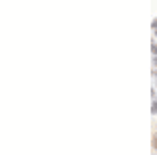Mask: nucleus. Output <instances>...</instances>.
<instances>
[{
  "label": "nucleus",
  "mask_w": 157,
  "mask_h": 155,
  "mask_svg": "<svg viewBox=\"0 0 157 155\" xmlns=\"http://www.w3.org/2000/svg\"><path fill=\"white\" fill-rule=\"evenodd\" d=\"M151 52H153V57H157V42L153 40V44H151Z\"/></svg>",
  "instance_id": "f257e3e1"
},
{
  "label": "nucleus",
  "mask_w": 157,
  "mask_h": 155,
  "mask_svg": "<svg viewBox=\"0 0 157 155\" xmlns=\"http://www.w3.org/2000/svg\"><path fill=\"white\" fill-rule=\"evenodd\" d=\"M151 143H153V151H157V132H153V141Z\"/></svg>",
  "instance_id": "f03ea898"
},
{
  "label": "nucleus",
  "mask_w": 157,
  "mask_h": 155,
  "mask_svg": "<svg viewBox=\"0 0 157 155\" xmlns=\"http://www.w3.org/2000/svg\"><path fill=\"white\" fill-rule=\"evenodd\" d=\"M151 113L157 115V101H153V105H151Z\"/></svg>",
  "instance_id": "7ed1b4c3"
},
{
  "label": "nucleus",
  "mask_w": 157,
  "mask_h": 155,
  "mask_svg": "<svg viewBox=\"0 0 157 155\" xmlns=\"http://www.w3.org/2000/svg\"><path fill=\"white\" fill-rule=\"evenodd\" d=\"M151 27H153V29H157V17L153 19V23H151Z\"/></svg>",
  "instance_id": "20e7f679"
},
{
  "label": "nucleus",
  "mask_w": 157,
  "mask_h": 155,
  "mask_svg": "<svg viewBox=\"0 0 157 155\" xmlns=\"http://www.w3.org/2000/svg\"><path fill=\"white\" fill-rule=\"evenodd\" d=\"M153 67H157V57H153Z\"/></svg>",
  "instance_id": "39448f33"
},
{
  "label": "nucleus",
  "mask_w": 157,
  "mask_h": 155,
  "mask_svg": "<svg viewBox=\"0 0 157 155\" xmlns=\"http://www.w3.org/2000/svg\"><path fill=\"white\" fill-rule=\"evenodd\" d=\"M153 32H155V38H157V29H153Z\"/></svg>",
  "instance_id": "423d86ee"
},
{
  "label": "nucleus",
  "mask_w": 157,
  "mask_h": 155,
  "mask_svg": "<svg viewBox=\"0 0 157 155\" xmlns=\"http://www.w3.org/2000/svg\"><path fill=\"white\" fill-rule=\"evenodd\" d=\"M155 88H157V82H155Z\"/></svg>",
  "instance_id": "0eeeda50"
},
{
  "label": "nucleus",
  "mask_w": 157,
  "mask_h": 155,
  "mask_svg": "<svg viewBox=\"0 0 157 155\" xmlns=\"http://www.w3.org/2000/svg\"><path fill=\"white\" fill-rule=\"evenodd\" d=\"M155 101H157V99H155Z\"/></svg>",
  "instance_id": "6e6552de"
}]
</instances>
